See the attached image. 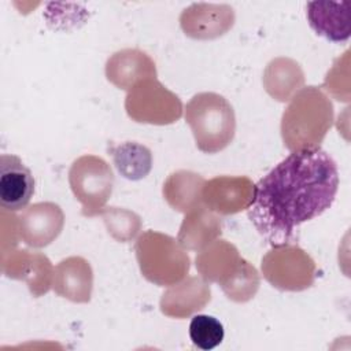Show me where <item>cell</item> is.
Returning a JSON list of instances; mask_svg holds the SVG:
<instances>
[{
  "label": "cell",
  "instance_id": "4",
  "mask_svg": "<svg viewBox=\"0 0 351 351\" xmlns=\"http://www.w3.org/2000/svg\"><path fill=\"white\" fill-rule=\"evenodd\" d=\"M134 250L143 276L159 287L174 285L189 271V256L171 236L148 230L137 239Z\"/></svg>",
  "mask_w": 351,
  "mask_h": 351
},
{
  "label": "cell",
  "instance_id": "8",
  "mask_svg": "<svg viewBox=\"0 0 351 351\" xmlns=\"http://www.w3.org/2000/svg\"><path fill=\"white\" fill-rule=\"evenodd\" d=\"M254 184L244 176H219L206 181L202 189L204 206L221 215L240 213L250 207Z\"/></svg>",
  "mask_w": 351,
  "mask_h": 351
},
{
  "label": "cell",
  "instance_id": "14",
  "mask_svg": "<svg viewBox=\"0 0 351 351\" xmlns=\"http://www.w3.org/2000/svg\"><path fill=\"white\" fill-rule=\"evenodd\" d=\"M53 291L75 303L90 300L93 273L89 262L81 256H70L60 261L53 269Z\"/></svg>",
  "mask_w": 351,
  "mask_h": 351
},
{
  "label": "cell",
  "instance_id": "12",
  "mask_svg": "<svg viewBox=\"0 0 351 351\" xmlns=\"http://www.w3.org/2000/svg\"><path fill=\"white\" fill-rule=\"evenodd\" d=\"M245 259L239 255L237 248L225 241L215 240L196 256V269L206 281L218 282L225 288L241 270Z\"/></svg>",
  "mask_w": 351,
  "mask_h": 351
},
{
  "label": "cell",
  "instance_id": "17",
  "mask_svg": "<svg viewBox=\"0 0 351 351\" xmlns=\"http://www.w3.org/2000/svg\"><path fill=\"white\" fill-rule=\"evenodd\" d=\"M221 236V221L206 206H199L185 214L177 241L185 250L202 251Z\"/></svg>",
  "mask_w": 351,
  "mask_h": 351
},
{
  "label": "cell",
  "instance_id": "24",
  "mask_svg": "<svg viewBox=\"0 0 351 351\" xmlns=\"http://www.w3.org/2000/svg\"><path fill=\"white\" fill-rule=\"evenodd\" d=\"M259 288V276L256 269L245 261L241 270L233 277V280L222 289L226 296L237 303H244L252 299Z\"/></svg>",
  "mask_w": 351,
  "mask_h": 351
},
{
  "label": "cell",
  "instance_id": "16",
  "mask_svg": "<svg viewBox=\"0 0 351 351\" xmlns=\"http://www.w3.org/2000/svg\"><path fill=\"white\" fill-rule=\"evenodd\" d=\"M210 299V285L199 277H188L162 295L160 311L169 317L184 318L203 308Z\"/></svg>",
  "mask_w": 351,
  "mask_h": 351
},
{
  "label": "cell",
  "instance_id": "23",
  "mask_svg": "<svg viewBox=\"0 0 351 351\" xmlns=\"http://www.w3.org/2000/svg\"><path fill=\"white\" fill-rule=\"evenodd\" d=\"M100 215L106 222L108 233L115 240L122 243L132 240L141 228L140 217L123 208L107 207L101 211Z\"/></svg>",
  "mask_w": 351,
  "mask_h": 351
},
{
  "label": "cell",
  "instance_id": "15",
  "mask_svg": "<svg viewBox=\"0 0 351 351\" xmlns=\"http://www.w3.org/2000/svg\"><path fill=\"white\" fill-rule=\"evenodd\" d=\"M106 77L119 89H132L144 80L156 78L154 60L140 49H122L108 58Z\"/></svg>",
  "mask_w": 351,
  "mask_h": 351
},
{
  "label": "cell",
  "instance_id": "22",
  "mask_svg": "<svg viewBox=\"0 0 351 351\" xmlns=\"http://www.w3.org/2000/svg\"><path fill=\"white\" fill-rule=\"evenodd\" d=\"M223 325L213 315L197 314L191 319L189 337L195 347L208 351L219 346L223 340Z\"/></svg>",
  "mask_w": 351,
  "mask_h": 351
},
{
  "label": "cell",
  "instance_id": "11",
  "mask_svg": "<svg viewBox=\"0 0 351 351\" xmlns=\"http://www.w3.org/2000/svg\"><path fill=\"white\" fill-rule=\"evenodd\" d=\"M234 23L233 8L228 4H192L180 16L184 33L197 40H211L225 34Z\"/></svg>",
  "mask_w": 351,
  "mask_h": 351
},
{
  "label": "cell",
  "instance_id": "7",
  "mask_svg": "<svg viewBox=\"0 0 351 351\" xmlns=\"http://www.w3.org/2000/svg\"><path fill=\"white\" fill-rule=\"evenodd\" d=\"M262 273L281 291H303L314 282L315 263L295 244L277 245L262 258Z\"/></svg>",
  "mask_w": 351,
  "mask_h": 351
},
{
  "label": "cell",
  "instance_id": "20",
  "mask_svg": "<svg viewBox=\"0 0 351 351\" xmlns=\"http://www.w3.org/2000/svg\"><path fill=\"white\" fill-rule=\"evenodd\" d=\"M22 262L11 263V269L4 273L16 280H25L30 292L34 296L45 293L52 285L53 269L45 255L29 254V251H19Z\"/></svg>",
  "mask_w": 351,
  "mask_h": 351
},
{
  "label": "cell",
  "instance_id": "21",
  "mask_svg": "<svg viewBox=\"0 0 351 351\" xmlns=\"http://www.w3.org/2000/svg\"><path fill=\"white\" fill-rule=\"evenodd\" d=\"M117 170L128 180L137 181L144 178L152 167V154L136 141H125L122 144L108 145Z\"/></svg>",
  "mask_w": 351,
  "mask_h": 351
},
{
  "label": "cell",
  "instance_id": "19",
  "mask_svg": "<svg viewBox=\"0 0 351 351\" xmlns=\"http://www.w3.org/2000/svg\"><path fill=\"white\" fill-rule=\"evenodd\" d=\"M303 81L300 66L288 58L273 59L263 75L265 89L278 101L289 100L291 95L303 85Z\"/></svg>",
  "mask_w": 351,
  "mask_h": 351
},
{
  "label": "cell",
  "instance_id": "6",
  "mask_svg": "<svg viewBox=\"0 0 351 351\" xmlns=\"http://www.w3.org/2000/svg\"><path fill=\"white\" fill-rule=\"evenodd\" d=\"M125 108L133 121L141 123L169 125L182 115V103L178 96L156 78L136 84L126 95Z\"/></svg>",
  "mask_w": 351,
  "mask_h": 351
},
{
  "label": "cell",
  "instance_id": "3",
  "mask_svg": "<svg viewBox=\"0 0 351 351\" xmlns=\"http://www.w3.org/2000/svg\"><path fill=\"white\" fill-rule=\"evenodd\" d=\"M185 122L192 130L197 149L204 154H217L234 138V110L219 93H196L186 103Z\"/></svg>",
  "mask_w": 351,
  "mask_h": 351
},
{
  "label": "cell",
  "instance_id": "18",
  "mask_svg": "<svg viewBox=\"0 0 351 351\" xmlns=\"http://www.w3.org/2000/svg\"><path fill=\"white\" fill-rule=\"evenodd\" d=\"M206 180L188 170H178L169 176L163 184V196L170 207L180 213H188L203 206L202 189Z\"/></svg>",
  "mask_w": 351,
  "mask_h": 351
},
{
  "label": "cell",
  "instance_id": "13",
  "mask_svg": "<svg viewBox=\"0 0 351 351\" xmlns=\"http://www.w3.org/2000/svg\"><path fill=\"white\" fill-rule=\"evenodd\" d=\"M306 15L310 27L333 43L348 40L351 29L350 1H310L306 4Z\"/></svg>",
  "mask_w": 351,
  "mask_h": 351
},
{
  "label": "cell",
  "instance_id": "10",
  "mask_svg": "<svg viewBox=\"0 0 351 351\" xmlns=\"http://www.w3.org/2000/svg\"><path fill=\"white\" fill-rule=\"evenodd\" d=\"M34 193V178L22 159L12 154L0 156V206L4 211L25 208Z\"/></svg>",
  "mask_w": 351,
  "mask_h": 351
},
{
  "label": "cell",
  "instance_id": "2",
  "mask_svg": "<svg viewBox=\"0 0 351 351\" xmlns=\"http://www.w3.org/2000/svg\"><path fill=\"white\" fill-rule=\"evenodd\" d=\"M333 121V107L329 99L315 86L302 89L281 118L284 145L292 152L319 147Z\"/></svg>",
  "mask_w": 351,
  "mask_h": 351
},
{
  "label": "cell",
  "instance_id": "9",
  "mask_svg": "<svg viewBox=\"0 0 351 351\" xmlns=\"http://www.w3.org/2000/svg\"><path fill=\"white\" fill-rule=\"evenodd\" d=\"M63 225V211L52 202L36 203L18 217L19 237L33 248L51 244L60 234Z\"/></svg>",
  "mask_w": 351,
  "mask_h": 351
},
{
  "label": "cell",
  "instance_id": "5",
  "mask_svg": "<svg viewBox=\"0 0 351 351\" xmlns=\"http://www.w3.org/2000/svg\"><path fill=\"white\" fill-rule=\"evenodd\" d=\"M69 184L82 204V215H100L106 208L114 186V174L110 165L96 156L84 155L75 159L69 170Z\"/></svg>",
  "mask_w": 351,
  "mask_h": 351
},
{
  "label": "cell",
  "instance_id": "1",
  "mask_svg": "<svg viewBox=\"0 0 351 351\" xmlns=\"http://www.w3.org/2000/svg\"><path fill=\"white\" fill-rule=\"evenodd\" d=\"M339 170L321 147L292 151L254 185L248 218L273 247L295 244L299 226L335 202Z\"/></svg>",
  "mask_w": 351,
  "mask_h": 351
}]
</instances>
